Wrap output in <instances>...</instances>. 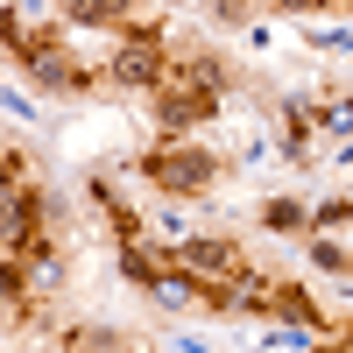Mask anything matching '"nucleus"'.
<instances>
[{
	"instance_id": "obj_4",
	"label": "nucleus",
	"mask_w": 353,
	"mask_h": 353,
	"mask_svg": "<svg viewBox=\"0 0 353 353\" xmlns=\"http://www.w3.org/2000/svg\"><path fill=\"white\" fill-rule=\"evenodd\" d=\"M64 21H85V28H141L128 8H106V0H78V8H71Z\"/></svg>"
},
{
	"instance_id": "obj_3",
	"label": "nucleus",
	"mask_w": 353,
	"mask_h": 353,
	"mask_svg": "<svg viewBox=\"0 0 353 353\" xmlns=\"http://www.w3.org/2000/svg\"><path fill=\"white\" fill-rule=\"evenodd\" d=\"M176 261H184V269H191V276H226V283H233V276H241V269H248V261H241V254H233L226 241H184V248H176Z\"/></svg>"
},
{
	"instance_id": "obj_5",
	"label": "nucleus",
	"mask_w": 353,
	"mask_h": 353,
	"mask_svg": "<svg viewBox=\"0 0 353 353\" xmlns=\"http://www.w3.org/2000/svg\"><path fill=\"white\" fill-rule=\"evenodd\" d=\"M297 219H304V205H290V198L269 205V226H297Z\"/></svg>"
},
{
	"instance_id": "obj_1",
	"label": "nucleus",
	"mask_w": 353,
	"mask_h": 353,
	"mask_svg": "<svg viewBox=\"0 0 353 353\" xmlns=\"http://www.w3.org/2000/svg\"><path fill=\"white\" fill-rule=\"evenodd\" d=\"M219 64L212 57H198V64H184V71H170L163 78V92H156V106H163V128H191V121H205V113L219 106Z\"/></svg>"
},
{
	"instance_id": "obj_2",
	"label": "nucleus",
	"mask_w": 353,
	"mask_h": 353,
	"mask_svg": "<svg viewBox=\"0 0 353 353\" xmlns=\"http://www.w3.org/2000/svg\"><path fill=\"white\" fill-rule=\"evenodd\" d=\"M141 176H149V184H163V191H176V198H184V191L198 198V191L219 176V163L205 156V149H191V141H170V149L141 156Z\"/></svg>"
}]
</instances>
